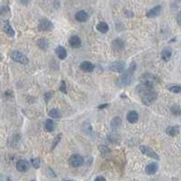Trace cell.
Wrapping results in <instances>:
<instances>
[{
	"label": "cell",
	"instance_id": "60d3db41",
	"mask_svg": "<svg viewBox=\"0 0 181 181\" xmlns=\"http://www.w3.org/2000/svg\"><path fill=\"white\" fill-rule=\"evenodd\" d=\"M7 181H12V180H11V177H7Z\"/></svg>",
	"mask_w": 181,
	"mask_h": 181
},
{
	"label": "cell",
	"instance_id": "836d02e7",
	"mask_svg": "<svg viewBox=\"0 0 181 181\" xmlns=\"http://www.w3.org/2000/svg\"><path fill=\"white\" fill-rule=\"evenodd\" d=\"M125 15H126L127 17H132V16H134V14H133L131 11H129V10H127V11L125 12Z\"/></svg>",
	"mask_w": 181,
	"mask_h": 181
},
{
	"label": "cell",
	"instance_id": "5b68a950",
	"mask_svg": "<svg viewBox=\"0 0 181 181\" xmlns=\"http://www.w3.org/2000/svg\"><path fill=\"white\" fill-rule=\"evenodd\" d=\"M53 28V24L47 18H43L40 20L38 24V29L40 31H51Z\"/></svg>",
	"mask_w": 181,
	"mask_h": 181
},
{
	"label": "cell",
	"instance_id": "44dd1931",
	"mask_svg": "<svg viewBox=\"0 0 181 181\" xmlns=\"http://www.w3.org/2000/svg\"><path fill=\"white\" fill-rule=\"evenodd\" d=\"M122 125V119H120L119 116H116L114 117L112 119H111V127L112 130H117Z\"/></svg>",
	"mask_w": 181,
	"mask_h": 181
},
{
	"label": "cell",
	"instance_id": "ba28073f",
	"mask_svg": "<svg viewBox=\"0 0 181 181\" xmlns=\"http://www.w3.org/2000/svg\"><path fill=\"white\" fill-rule=\"evenodd\" d=\"M110 69L114 73H122L125 69V63L123 61H115L110 65Z\"/></svg>",
	"mask_w": 181,
	"mask_h": 181
},
{
	"label": "cell",
	"instance_id": "7a4b0ae2",
	"mask_svg": "<svg viewBox=\"0 0 181 181\" xmlns=\"http://www.w3.org/2000/svg\"><path fill=\"white\" fill-rule=\"evenodd\" d=\"M141 96V102L144 105L146 106H149L151 105L158 98V93L157 92H155L154 90H149V92L140 95Z\"/></svg>",
	"mask_w": 181,
	"mask_h": 181
},
{
	"label": "cell",
	"instance_id": "6da1fadb",
	"mask_svg": "<svg viewBox=\"0 0 181 181\" xmlns=\"http://www.w3.org/2000/svg\"><path fill=\"white\" fill-rule=\"evenodd\" d=\"M132 82H133V73L128 71L116 81V84L119 87H126L131 85Z\"/></svg>",
	"mask_w": 181,
	"mask_h": 181
},
{
	"label": "cell",
	"instance_id": "ac0fdd59",
	"mask_svg": "<svg viewBox=\"0 0 181 181\" xmlns=\"http://www.w3.org/2000/svg\"><path fill=\"white\" fill-rule=\"evenodd\" d=\"M80 68L85 73H90L94 70V65L90 62H82L80 65Z\"/></svg>",
	"mask_w": 181,
	"mask_h": 181
},
{
	"label": "cell",
	"instance_id": "484cf974",
	"mask_svg": "<svg viewBox=\"0 0 181 181\" xmlns=\"http://www.w3.org/2000/svg\"><path fill=\"white\" fill-rule=\"evenodd\" d=\"M37 45H38V46H39L41 49H43V50H46V49L48 48V46H49V43H48V41H47L45 38L39 39V40L37 41Z\"/></svg>",
	"mask_w": 181,
	"mask_h": 181
},
{
	"label": "cell",
	"instance_id": "9c48e42d",
	"mask_svg": "<svg viewBox=\"0 0 181 181\" xmlns=\"http://www.w3.org/2000/svg\"><path fill=\"white\" fill-rule=\"evenodd\" d=\"M30 168V164L25 159H20L16 163V169L20 172H26Z\"/></svg>",
	"mask_w": 181,
	"mask_h": 181
},
{
	"label": "cell",
	"instance_id": "52a82bcc",
	"mask_svg": "<svg viewBox=\"0 0 181 181\" xmlns=\"http://www.w3.org/2000/svg\"><path fill=\"white\" fill-rule=\"evenodd\" d=\"M140 151L144 155H146V156H148L149 158H152L154 159H156V160L159 159V157L158 156V154L154 151V150H152L151 148H150L149 147H148V146H140Z\"/></svg>",
	"mask_w": 181,
	"mask_h": 181
},
{
	"label": "cell",
	"instance_id": "f546056e",
	"mask_svg": "<svg viewBox=\"0 0 181 181\" xmlns=\"http://www.w3.org/2000/svg\"><path fill=\"white\" fill-rule=\"evenodd\" d=\"M31 164L35 168H40V159L38 158H35L31 159Z\"/></svg>",
	"mask_w": 181,
	"mask_h": 181
},
{
	"label": "cell",
	"instance_id": "ab89813d",
	"mask_svg": "<svg viewBox=\"0 0 181 181\" xmlns=\"http://www.w3.org/2000/svg\"><path fill=\"white\" fill-rule=\"evenodd\" d=\"M2 60H3V55L1 53H0V61H2Z\"/></svg>",
	"mask_w": 181,
	"mask_h": 181
},
{
	"label": "cell",
	"instance_id": "5bb4252c",
	"mask_svg": "<svg viewBox=\"0 0 181 181\" xmlns=\"http://www.w3.org/2000/svg\"><path fill=\"white\" fill-rule=\"evenodd\" d=\"M55 53H56V55L58 56L59 59L61 60H65L66 57H67V51L65 47L59 45L55 48Z\"/></svg>",
	"mask_w": 181,
	"mask_h": 181
},
{
	"label": "cell",
	"instance_id": "d4e9b609",
	"mask_svg": "<svg viewBox=\"0 0 181 181\" xmlns=\"http://www.w3.org/2000/svg\"><path fill=\"white\" fill-rule=\"evenodd\" d=\"M48 115H49L51 118L60 119V118L62 117V112L60 111L58 109H52V110L48 112Z\"/></svg>",
	"mask_w": 181,
	"mask_h": 181
},
{
	"label": "cell",
	"instance_id": "b9f144b4",
	"mask_svg": "<svg viewBox=\"0 0 181 181\" xmlns=\"http://www.w3.org/2000/svg\"><path fill=\"white\" fill-rule=\"evenodd\" d=\"M0 181H3V178L1 177H0Z\"/></svg>",
	"mask_w": 181,
	"mask_h": 181
},
{
	"label": "cell",
	"instance_id": "4316f807",
	"mask_svg": "<svg viewBox=\"0 0 181 181\" xmlns=\"http://www.w3.org/2000/svg\"><path fill=\"white\" fill-rule=\"evenodd\" d=\"M83 131L86 134L88 135H92L93 131V127L90 125V123L89 122H86L84 124H83Z\"/></svg>",
	"mask_w": 181,
	"mask_h": 181
},
{
	"label": "cell",
	"instance_id": "d6986e66",
	"mask_svg": "<svg viewBox=\"0 0 181 181\" xmlns=\"http://www.w3.org/2000/svg\"><path fill=\"white\" fill-rule=\"evenodd\" d=\"M112 47L115 51H122L124 48V42L122 39L116 38L112 41Z\"/></svg>",
	"mask_w": 181,
	"mask_h": 181
},
{
	"label": "cell",
	"instance_id": "4fadbf2b",
	"mask_svg": "<svg viewBox=\"0 0 181 181\" xmlns=\"http://www.w3.org/2000/svg\"><path fill=\"white\" fill-rule=\"evenodd\" d=\"M159 169V165L156 163V162H152V163H149L146 168H145V171L148 175H154Z\"/></svg>",
	"mask_w": 181,
	"mask_h": 181
},
{
	"label": "cell",
	"instance_id": "277c9868",
	"mask_svg": "<svg viewBox=\"0 0 181 181\" xmlns=\"http://www.w3.org/2000/svg\"><path fill=\"white\" fill-rule=\"evenodd\" d=\"M139 81L141 82V83H146L150 86H154V84L157 82V78L151 73H143L139 77Z\"/></svg>",
	"mask_w": 181,
	"mask_h": 181
},
{
	"label": "cell",
	"instance_id": "ffe728a7",
	"mask_svg": "<svg viewBox=\"0 0 181 181\" xmlns=\"http://www.w3.org/2000/svg\"><path fill=\"white\" fill-rule=\"evenodd\" d=\"M172 55V50L169 47H166L162 50L161 52V58L164 60L165 62H168Z\"/></svg>",
	"mask_w": 181,
	"mask_h": 181
},
{
	"label": "cell",
	"instance_id": "f1b7e54d",
	"mask_svg": "<svg viewBox=\"0 0 181 181\" xmlns=\"http://www.w3.org/2000/svg\"><path fill=\"white\" fill-rule=\"evenodd\" d=\"M168 90L173 93H179L181 92V87L179 85H173V86H170Z\"/></svg>",
	"mask_w": 181,
	"mask_h": 181
},
{
	"label": "cell",
	"instance_id": "74e56055",
	"mask_svg": "<svg viewBox=\"0 0 181 181\" xmlns=\"http://www.w3.org/2000/svg\"><path fill=\"white\" fill-rule=\"evenodd\" d=\"M51 94H52L51 93H46V94H45V96H46V102H48V99L52 97V96H49V95H51Z\"/></svg>",
	"mask_w": 181,
	"mask_h": 181
},
{
	"label": "cell",
	"instance_id": "7bdbcfd3",
	"mask_svg": "<svg viewBox=\"0 0 181 181\" xmlns=\"http://www.w3.org/2000/svg\"><path fill=\"white\" fill-rule=\"evenodd\" d=\"M65 181H71V180H65Z\"/></svg>",
	"mask_w": 181,
	"mask_h": 181
},
{
	"label": "cell",
	"instance_id": "d590c367",
	"mask_svg": "<svg viewBox=\"0 0 181 181\" xmlns=\"http://www.w3.org/2000/svg\"><path fill=\"white\" fill-rule=\"evenodd\" d=\"M19 1H20V3H22L23 5H27L28 2H29V0H19Z\"/></svg>",
	"mask_w": 181,
	"mask_h": 181
},
{
	"label": "cell",
	"instance_id": "f35d334b",
	"mask_svg": "<svg viewBox=\"0 0 181 181\" xmlns=\"http://www.w3.org/2000/svg\"><path fill=\"white\" fill-rule=\"evenodd\" d=\"M177 23H178V24H180V14L177 15Z\"/></svg>",
	"mask_w": 181,
	"mask_h": 181
},
{
	"label": "cell",
	"instance_id": "8992f818",
	"mask_svg": "<svg viewBox=\"0 0 181 181\" xmlns=\"http://www.w3.org/2000/svg\"><path fill=\"white\" fill-rule=\"evenodd\" d=\"M84 162V159L82 156L78 155V154H75V155H73L70 157L69 159V164L70 166L73 167V168H78V167H81Z\"/></svg>",
	"mask_w": 181,
	"mask_h": 181
},
{
	"label": "cell",
	"instance_id": "4dcf8cb0",
	"mask_svg": "<svg viewBox=\"0 0 181 181\" xmlns=\"http://www.w3.org/2000/svg\"><path fill=\"white\" fill-rule=\"evenodd\" d=\"M171 111H172V113L175 114V115H179V114H180V108H179V106L174 105V106L171 108Z\"/></svg>",
	"mask_w": 181,
	"mask_h": 181
},
{
	"label": "cell",
	"instance_id": "ee69618b",
	"mask_svg": "<svg viewBox=\"0 0 181 181\" xmlns=\"http://www.w3.org/2000/svg\"><path fill=\"white\" fill-rule=\"evenodd\" d=\"M31 181H36V180H31Z\"/></svg>",
	"mask_w": 181,
	"mask_h": 181
},
{
	"label": "cell",
	"instance_id": "3957f363",
	"mask_svg": "<svg viewBox=\"0 0 181 181\" xmlns=\"http://www.w3.org/2000/svg\"><path fill=\"white\" fill-rule=\"evenodd\" d=\"M11 58L13 61H15L18 64H21V65H27L29 62L28 58L19 51H13L11 53Z\"/></svg>",
	"mask_w": 181,
	"mask_h": 181
},
{
	"label": "cell",
	"instance_id": "8fae6325",
	"mask_svg": "<svg viewBox=\"0 0 181 181\" xmlns=\"http://www.w3.org/2000/svg\"><path fill=\"white\" fill-rule=\"evenodd\" d=\"M3 30L4 32L10 37H14L16 33H15V30L13 29V27L11 26L10 23L8 20H6L4 21V24H3Z\"/></svg>",
	"mask_w": 181,
	"mask_h": 181
},
{
	"label": "cell",
	"instance_id": "9a60e30c",
	"mask_svg": "<svg viewBox=\"0 0 181 181\" xmlns=\"http://www.w3.org/2000/svg\"><path fill=\"white\" fill-rule=\"evenodd\" d=\"M127 119H128V122L130 123H131V124L136 123L138 120H139V114H138V112L135 111H129L128 114H127Z\"/></svg>",
	"mask_w": 181,
	"mask_h": 181
},
{
	"label": "cell",
	"instance_id": "cb8c5ba5",
	"mask_svg": "<svg viewBox=\"0 0 181 181\" xmlns=\"http://www.w3.org/2000/svg\"><path fill=\"white\" fill-rule=\"evenodd\" d=\"M45 130H46L47 131L52 132V131H53L54 129H55V124H54V122H53L51 119H46L45 124Z\"/></svg>",
	"mask_w": 181,
	"mask_h": 181
},
{
	"label": "cell",
	"instance_id": "7c38bea8",
	"mask_svg": "<svg viewBox=\"0 0 181 181\" xmlns=\"http://www.w3.org/2000/svg\"><path fill=\"white\" fill-rule=\"evenodd\" d=\"M162 10V7L161 6H156L154 7H152L151 9H149L147 13V16L149 18H153V17H157L158 16H159V14L161 13Z\"/></svg>",
	"mask_w": 181,
	"mask_h": 181
},
{
	"label": "cell",
	"instance_id": "83f0119b",
	"mask_svg": "<svg viewBox=\"0 0 181 181\" xmlns=\"http://www.w3.org/2000/svg\"><path fill=\"white\" fill-rule=\"evenodd\" d=\"M99 150H100V152L102 154V155H108L110 152H111V149L107 147V146H105V145H100L99 146Z\"/></svg>",
	"mask_w": 181,
	"mask_h": 181
},
{
	"label": "cell",
	"instance_id": "d6a6232c",
	"mask_svg": "<svg viewBox=\"0 0 181 181\" xmlns=\"http://www.w3.org/2000/svg\"><path fill=\"white\" fill-rule=\"evenodd\" d=\"M60 90H61L62 93H66V85H65V82H61V85H60Z\"/></svg>",
	"mask_w": 181,
	"mask_h": 181
},
{
	"label": "cell",
	"instance_id": "8d00e7d4",
	"mask_svg": "<svg viewBox=\"0 0 181 181\" xmlns=\"http://www.w3.org/2000/svg\"><path fill=\"white\" fill-rule=\"evenodd\" d=\"M108 106V104H103V105H100V106H98V109H104V108H106Z\"/></svg>",
	"mask_w": 181,
	"mask_h": 181
},
{
	"label": "cell",
	"instance_id": "e0dca14e",
	"mask_svg": "<svg viewBox=\"0 0 181 181\" xmlns=\"http://www.w3.org/2000/svg\"><path fill=\"white\" fill-rule=\"evenodd\" d=\"M81 44H82V41H81L80 37L77 36H73L69 39V45L73 48H79L81 46Z\"/></svg>",
	"mask_w": 181,
	"mask_h": 181
},
{
	"label": "cell",
	"instance_id": "2e32d148",
	"mask_svg": "<svg viewBox=\"0 0 181 181\" xmlns=\"http://www.w3.org/2000/svg\"><path fill=\"white\" fill-rule=\"evenodd\" d=\"M74 17H75L76 21L81 22V23H83V22H86V21L88 20L89 16H88V14H87L85 11L81 10V11H78V12L75 14V16H74Z\"/></svg>",
	"mask_w": 181,
	"mask_h": 181
},
{
	"label": "cell",
	"instance_id": "7402d4cb",
	"mask_svg": "<svg viewBox=\"0 0 181 181\" xmlns=\"http://www.w3.org/2000/svg\"><path fill=\"white\" fill-rule=\"evenodd\" d=\"M97 31H99L102 34H106L109 31V25L105 22H100L96 26Z\"/></svg>",
	"mask_w": 181,
	"mask_h": 181
},
{
	"label": "cell",
	"instance_id": "30bf717a",
	"mask_svg": "<svg viewBox=\"0 0 181 181\" xmlns=\"http://www.w3.org/2000/svg\"><path fill=\"white\" fill-rule=\"evenodd\" d=\"M153 90V86H150V85H148L146 83H140L139 85H137L136 87V90L137 93H139L140 95L149 92V90Z\"/></svg>",
	"mask_w": 181,
	"mask_h": 181
},
{
	"label": "cell",
	"instance_id": "603a6c76",
	"mask_svg": "<svg viewBox=\"0 0 181 181\" xmlns=\"http://www.w3.org/2000/svg\"><path fill=\"white\" fill-rule=\"evenodd\" d=\"M166 132L169 136L174 137V136H176V135L178 134V132H179V127L178 126H169L166 130Z\"/></svg>",
	"mask_w": 181,
	"mask_h": 181
},
{
	"label": "cell",
	"instance_id": "1f68e13d",
	"mask_svg": "<svg viewBox=\"0 0 181 181\" xmlns=\"http://www.w3.org/2000/svg\"><path fill=\"white\" fill-rule=\"evenodd\" d=\"M61 138H62V134H59L58 136L55 137V139H54V142L53 143V146H52V149H53V148L56 147V145L60 142V140H61Z\"/></svg>",
	"mask_w": 181,
	"mask_h": 181
},
{
	"label": "cell",
	"instance_id": "e575fe53",
	"mask_svg": "<svg viewBox=\"0 0 181 181\" xmlns=\"http://www.w3.org/2000/svg\"><path fill=\"white\" fill-rule=\"evenodd\" d=\"M94 181H106V179H105V177H103L102 176H99L94 179Z\"/></svg>",
	"mask_w": 181,
	"mask_h": 181
}]
</instances>
